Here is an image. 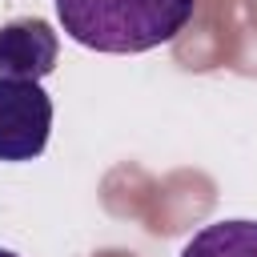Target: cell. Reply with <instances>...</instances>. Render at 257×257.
<instances>
[{"label": "cell", "mask_w": 257, "mask_h": 257, "mask_svg": "<svg viewBox=\"0 0 257 257\" xmlns=\"http://www.w3.org/2000/svg\"><path fill=\"white\" fill-rule=\"evenodd\" d=\"M197 0H56L64 32L92 52H149L185 32Z\"/></svg>", "instance_id": "cell-1"}, {"label": "cell", "mask_w": 257, "mask_h": 257, "mask_svg": "<svg viewBox=\"0 0 257 257\" xmlns=\"http://www.w3.org/2000/svg\"><path fill=\"white\" fill-rule=\"evenodd\" d=\"M52 133V96L40 80L0 76V161H32Z\"/></svg>", "instance_id": "cell-2"}, {"label": "cell", "mask_w": 257, "mask_h": 257, "mask_svg": "<svg viewBox=\"0 0 257 257\" xmlns=\"http://www.w3.org/2000/svg\"><path fill=\"white\" fill-rule=\"evenodd\" d=\"M56 56H60V40L48 20L24 16L0 24V76L44 80L56 68Z\"/></svg>", "instance_id": "cell-3"}, {"label": "cell", "mask_w": 257, "mask_h": 257, "mask_svg": "<svg viewBox=\"0 0 257 257\" xmlns=\"http://www.w3.org/2000/svg\"><path fill=\"white\" fill-rule=\"evenodd\" d=\"M181 257H257V221H213L189 237Z\"/></svg>", "instance_id": "cell-4"}, {"label": "cell", "mask_w": 257, "mask_h": 257, "mask_svg": "<svg viewBox=\"0 0 257 257\" xmlns=\"http://www.w3.org/2000/svg\"><path fill=\"white\" fill-rule=\"evenodd\" d=\"M0 257H16V253H12V249H0Z\"/></svg>", "instance_id": "cell-5"}]
</instances>
